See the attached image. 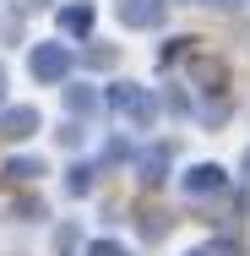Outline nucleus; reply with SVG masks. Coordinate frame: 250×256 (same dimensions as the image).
Wrapping results in <instances>:
<instances>
[{
    "label": "nucleus",
    "mask_w": 250,
    "mask_h": 256,
    "mask_svg": "<svg viewBox=\"0 0 250 256\" xmlns=\"http://www.w3.org/2000/svg\"><path fill=\"white\" fill-rule=\"evenodd\" d=\"M120 16H125V22H158V0H125Z\"/></svg>",
    "instance_id": "obj_1"
},
{
    "label": "nucleus",
    "mask_w": 250,
    "mask_h": 256,
    "mask_svg": "<svg viewBox=\"0 0 250 256\" xmlns=\"http://www.w3.org/2000/svg\"><path fill=\"white\" fill-rule=\"evenodd\" d=\"M60 66H65V54H60V50L33 54V71H38V76H60Z\"/></svg>",
    "instance_id": "obj_2"
}]
</instances>
